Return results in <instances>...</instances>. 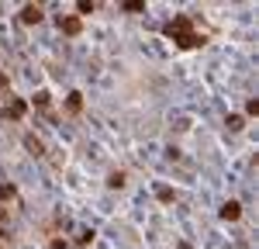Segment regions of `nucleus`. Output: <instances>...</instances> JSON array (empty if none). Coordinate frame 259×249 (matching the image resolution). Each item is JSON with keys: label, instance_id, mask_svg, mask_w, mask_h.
Instances as JSON below:
<instances>
[{"label": "nucleus", "instance_id": "obj_17", "mask_svg": "<svg viewBox=\"0 0 259 249\" xmlns=\"http://www.w3.org/2000/svg\"><path fill=\"white\" fill-rule=\"evenodd\" d=\"M3 218H7V208H0V239H3Z\"/></svg>", "mask_w": 259, "mask_h": 249}, {"label": "nucleus", "instance_id": "obj_13", "mask_svg": "<svg viewBox=\"0 0 259 249\" xmlns=\"http://www.w3.org/2000/svg\"><path fill=\"white\" fill-rule=\"evenodd\" d=\"M35 104H38V107H49V93H45V90H42V93H35Z\"/></svg>", "mask_w": 259, "mask_h": 249}, {"label": "nucleus", "instance_id": "obj_1", "mask_svg": "<svg viewBox=\"0 0 259 249\" xmlns=\"http://www.w3.org/2000/svg\"><path fill=\"white\" fill-rule=\"evenodd\" d=\"M163 35H166V38H173V42H176V45H183V49L204 45V35L194 31V17H190V14H176V17L163 28Z\"/></svg>", "mask_w": 259, "mask_h": 249}, {"label": "nucleus", "instance_id": "obj_18", "mask_svg": "<svg viewBox=\"0 0 259 249\" xmlns=\"http://www.w3.org/2000/svg\"><path fill=\"white\" fill-rule=\"evenodd\" d=\"M0 90H7V73H0Z\"/></svg>", "mask_w": 259, "mask_h": 249}, {"label": "nucleus", "instance_id": "obj_9", "mask_svg": "<svg viewBox=\"0 0 259 249\" xmlns=\"http://www.w3.org/2000/svg\"><path fill=\"white\" fill-rule=\"evenodd\" d=\"M225 125H228L232 132H239V128H242V118H239V114H228V118H225Z\"/></svg>", "mask_w": 259, "mask_h": 249}, {"label": "nucleus", "instance_id": "obj_5", "mask_svg": "<svg viewBox=\"0 0 259 249\" xmlns=\"http://www.w3.org/2000/svg\"><path fill=\"white\" fill-rule=\"evenodd\" d=\"M80 107H83V93L73 90V93L66 97V111H69V114H80Z\"/></svg>", "mask_w": 259, "mask_h": 249}, {"label": "nucleus", "instance_id": "obj_4", "mask_svg": "<svg viewBox=\"0 0 259 249\" xmlns=\"http://www.w3.org/2000/svg\"><path fill=\"white\" fill-rule=\"evenodd\" d=\"M239 215H242V204H239V201H228V204L221 208V218H225V222H235Z\"/></svg>", "mask_w": 259, "mask_h": 249}, {"label": "nucleus", "instance_id": "obj_8", "mask_svg": "<svg viewBox=\"0 0 259 249\" xmlns=\"http://www.w3.org/2000/svg\"><path fill=\"white\" fill-rule=\"evenodd\" d=\"M107 187H125V173H121V169H114V173L107 176Z\"/></svg>", "mask_w": 259, "mask_h": 249}, {"label": "nucleus", "instance_id": "obj_6", "mask_svg": "<svg viewBox=\"0 0 259 249\" xmlns=\"http://www.w3.org/2000/svg\"><path fill=\"white\" fill-rule=\"evenodd\" d=\"M59 28L66 35H80V17H59Z\"/></svg>", "mask_w": 259, "mask_h": 249}, {"label": "nucleus", "instance_id": "obj_2", "mask_svg": "<svg viewBox=\"0 0 259 249\" xmlns=\"http://www.w3.org/2000/svg\"><path fill=\"white\" fill-rule=\"evenodd\" d=\"M42 14H45V10H42L38 3H24V7H21V21H24V24H38Z\"/></svg>", "mask_w": 259, "mask_h": 249}, {"label": "nucleus", "instance_id": "obj_3", "mask_svg": "<svg viewBox=\"0 0 259 249\" xmlns=\"http://www.w3.org/2000/svg\"><path fill=\"white\" fill-rule=\"evenodd\" d=\"M3 118H10V121H21V118H24V100H21V97H14V100L3 107Z\"/></svg>", "mask_w": 259, "mask_h": 249}, {"label": "nucleus", "instance_id": "obj_10", "mask_svg": "<svg viewBox=\"0 0 259 249\" xmlns=\"http://www.w3.org/2000/svg\"><path fill=\"white\" fill-rule=\"evenodd\" d=\"M14 197V187L10 183H0V201H10Z\"/></svg>", "mask_w": 259, "mask_h": 249}, {"label": "nucleus", "instance_id": "obj_15", "mask_svg": "<svg viewBox=\"0 0 259 249\" xmlns=\"http://www.w3.org/2000/svg\"><path fill=\"white\" fill-rule=\"evenodd\" d=\"M246 114H259V100H249L246 104Z\"/></svg>", "mask_w": 259, "mask_h": 249}, {"label": "nucleus", "instance_id": "obj_12", "mask_svg": "<svg viewBox=\"0 0 259 249\" xmlns=\"http://www.w3.org/2000/svg\"><path fill=\"white\" fill-rule=\"evenodd\" d=\"M76 10H80V14H93V3H86V0H80V3H76Z\"/></svg>", "mask_w": 259, "mask_h": 249}, {"label": "nucleus", "instance_id": "obj_11", "mask_svg": "<svg viewBox=\"0 0 259 249\" xmlns=\"http://www.w3.org/2000/svg\"><path fill=\"white\" fill-rule=\"evenodd\" d=\"M90 239H93V232H90V229H83V232H80V239H76V246H86Z\"/></svg>", "mask_w": 259, "mask_h": 249}, {"label": "nucleus", "instance_id": "obj_16", "mask_svg": "<svg viewBox=\"0 0 259 249\" xmlns=\"http://www.w3.org/2000/svg\"><path fill=\"white\" fill-rule=\"evenodd\" d=\"M52 249H69V243L66 239H52Z\"/></svg>", "mask_w": 259, "mask_h": 249}, {"label": "nucleus", "instance_id": "obj_14", "mask_svg": "<svg viewBox=\"0 0 259 249\" xmlns=\"http://www.w3.org/2000/svg\"><path fill=\"white\" fill-rule=\"evenodd\" d=\"M125 10H145V3H138V0H128V3H121Z\"/></svg>", "mask_w": 259, "mask_h": 249}, {"label": "nucleus", "instance_id": "obj_7", "mask_svg": "<svg viewBox=\"0 0 259 249\" xmlns=\"http://www.w3.org/2000/svg\"><path fill=\"white\" fill-rule=\"evenodd\" d=\"M24 146H28V149H31L35 156H42V153H45V146H42V142H38L35 135H28V139H24Z\"/></svg>", "mask_w": 259, "mask_h": 249}]
</instances>
